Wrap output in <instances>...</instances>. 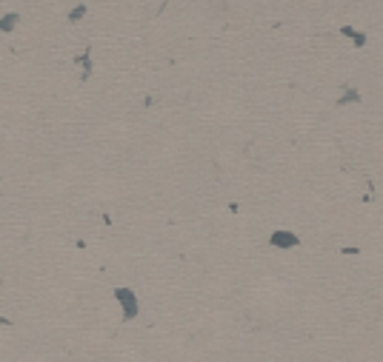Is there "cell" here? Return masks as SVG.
I'll list each match as a JSON object with an SVG mask.
<instances>
[{
  "label": "cell",
  "instance_id": "6da1fadb",
  "mask_svg": "<svg viewBox=\"0 0 383 362\" xmlns=\"http://www.w3.org/2000/svg\"><path fill=\"white\" fill-rule=\"evenodd\" d=\"M115 297L120 300V305H123V319H135V317H138V297L132 294L129 288H117Z\"/></svg>",
  "mask_w": 383,
  "mask_h": 362
},
{
  "label": "cell",
  "instance_id": "7a4b0ae2",
  "mask_svg": "<svg viewBox=\"0 0 383 362\" xmlns=\"http://www.w3.org/2000/svg\"><path fill=\"white\" fill-rule=\"evenodd\" d=\"M269 242H272L275 248H298V245H301V237H298L295 231H283V228H278V231H272Z\"/></svg>",
  "mask_w": 383,
  "mask_h": 362
},
{
  "label": "cell",
  "instance_id": "277c9868",
  "mask_svg": "<svg viewBox=\"0 0 383 362\" xmlns=\"http://www.w3.org/2000/svg\"><path fill=\"white\" fill-rule=\"evenodd\" d=\"M343 34H346L349 40H355V46H366V34L358 32V29H352V26H343Z\"/></svg>",
  "mask_w": 383,
  "mask_h": 362
},
{
  "label": "cell",
  "instance_id": "3957f363",
  "mask_svg": "<svg viewBox=\"0 0 383 362\" xmlns=\"http://www.w3.org/2000/svg\"><path fill=\"white\" fill-rule=\"evenodd\" d=\"M349 103H360V94L355 89H343V94H340V97H337V106H349Z\"/></svg>",
  "mask_w": 383,
  "mask_h": 362
}]
</instances>
